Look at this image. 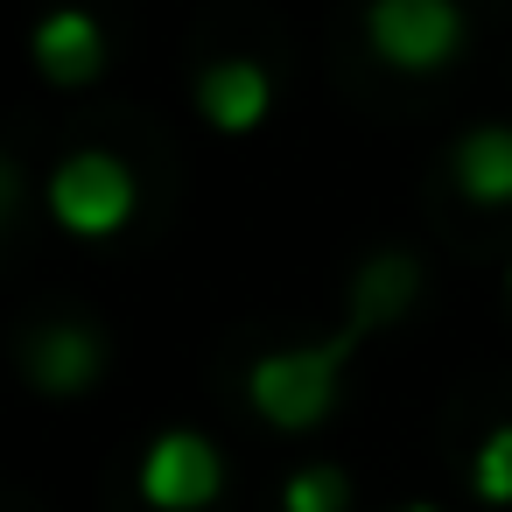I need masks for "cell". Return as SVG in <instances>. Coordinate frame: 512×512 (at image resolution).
Returning a JSON list of instances; mask_svg holds the SVG:
<instances>
[{
    "instance_id": "obj_5",
    "label": "cell",
    "mask_w": 512,
    "mask_h": 512,
    "mask_svg": "<svg viewBox=\"0 0 512 512\" xmlns=\"http://www.w3.org/2000/svg\"><path fill=\"white\" fill-rule=\"evenodd\" d=\"M36 64H43V78H57V85H85V78H99V64H106L99 22H92L85 8H57V15H43V29H36Z\"/></svg>"
},
{
    "instance_id": "obj_13",
    "label": "cell",
    "mask_w": 512,
    "mask_h": 512,
    "mask_svg": "<svg viewBox=\"0 0 512 512\" xmlns=\"http://www.w3.org/2000/svg\"><path fill=\"white\" fill-rule=\"evenodd\" d=\"M407 512H435V505H407Z\"/></svg>"
},
{
    "instance_id": "obj_9",
    "label": "cell",
    "mask_w": 512,
    "mask_h": 512,
    "mask_svg": "<svg viewBox=\"0 0 512 512\" xmlns=\"http://www.w3.org/2000/svg\"><path fill=\"white\" fill-rule=\"evenodd\" d=\"M407 288H414V260H400V253L372 260V267H365V281H358V323L393 316V309L407 302ZM358 323H351V330H358Z\"/></svg>"
},
{
    "instance_id": "obj_6",
    "label": "cell",
    "mask_w": 512,
    "mask_h": 512,
    "mask_svg": "<svg viewBox=\"0 0 512 512\" xmlns=\"http://www.w3.org/2000/svg\"><path fill=\"white\" fill-rule=\"evenodd\" d=\"M197 113L225 134H246L267 120V71L260 64H211L197 78Z\"/></svg>"
},
{
    "instance_id": "obj_1",
    "label": "cell",
    "mask_w": 512,
    "mask_h": 512,
    "mask_svg": "<svg viewBox=\"0 0 512 512\" xmlns=\"http://www.w3.org/2000/svg\"><path fill=\"white\" fill-rule=\"evenodd\" d=\"M351 351V330L337 344H302V351H274L253 365V407L274 428H316L337 407V365Z\"/></svg>"
},
{
    "instance_id": "obj_8",
    "label": "cell",
    "mask_w": 512,
    "mask_h": 512,
    "mask_svg": "<svg viewBox=\"0 0 512 512\" xmlns=\"http://www.w3.org/2000/svg\"><path fill=\"white\" fill-rule=\"evenodd\" d=\"M456 183L470 204H512V127H477L456 141Z\"/></svg>"
},
{
    "instance_id": "obj_11",
    "label": "cell",
    "mask_w": 512,
    "mask_h": 512,
    "mask_svg": "<svg viewBox=\"0 0 512 512\" xmlns=\"http://www.w3.org/2000/svg\"><path fill=\"white\" fill-rule=\"evenodd\" d=\"M470 477H477V498L512 505V428H491V435H484V449H477Z\"/></svg>"
},
{
    "instance_id": "obj_12",
    "label": "cell",
    "mask_w": 512,
    "mask_h": 512,
    "mask_svg": "<svg viewBox=\"0 0 512 512\" xmlns=\"http://www.w3.org/2000/svg\"><path fill=\"white\" fill-rule=\"evenodd\" d=\"M8 204H15V169L0 162V211H8Z\"/></svg>"
},
{
    "instance_id": "obj_4",
    "label": "cell",
    "mask_w": 512,
    "mask_h": 512,
    "mask_svg": "<svg viewBox=\"0 0 512 512\" xmlns=\"http://www.w3.org/2000/svg\"><path fill=\"white\" fill-rule=\"evenodd\" d=\"M218 484H225V463H218V449H211L204 435H190V428H169V435L141 456V498H148L155 512H204V505L218 498Z\"/></svg>"
},
{
    "instance_id": "obj_7",
    "label": "cell",
    "mask_w": 512,
    "mask_h": 512,
    "mask_svg": "<svg viewBox=\"0 0 512 512\" xmlns=\"http://www.w3.org/2000/svg\"><path fill=\"white\" fill-rule=\"evenodd\" d=\"M29 372H36V386H50V393H78V386L99 379V337L78 330V323H57V330H43V337L29 344Z\"/></svg>"
},
{
    "instance_id": "obj_10",
    "label": "cell",
    "mask_w": 512,
    "mask_h": 512,
    "mask_svg": "<svg viewBox=\"0 0 512 512\" xmlns=\"http://www.w3.org/2000/svg\"><path fill=\"white\" fill-rule=\"evenodd\" d=\"M344 505H351V484H344V470H330V463L295 470L288 491H281V512H344Z\"/></svg>"
},
{
    "instance_id": "obj_2",
    "label": "cell",
    "mask_w": 512,
    "mask_h": 512,
    "mask_svg": "<svg viewBox=\"0 0 512 512\" xmlns=\"http://www.w3.org/2000/svg\"><path fill=\"white\" fill-rule=\"evenodd\" d=\"M365 36L393 71H435L463 43V15H456V0H372Z\"/></svg>"
},
{
    "instance_id": "obj_3",
    "label": "cell",
    "mask_w": 512,
    "mask_h": 512,
    "mask_svg": "<svg viewBox=\"0 0 512 512\" xmlns=\"http://www.w3.org/2000/svg\"><path fill=\"white\" fill-rule=\"evenodd\" d=\"M50 211L64 232L78 239H106L134 218V176L120 155H71L57 176H50Z\"/></svg>"
}]
</instances>
